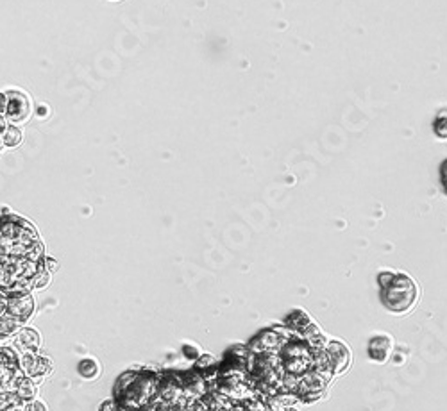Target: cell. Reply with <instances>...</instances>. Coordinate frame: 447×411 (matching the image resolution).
<instances>
[{"instance_id": "obj_3", "label": "cell", "mask_w": 447, "mask_h": 411, "mask_svg": "<svg viewBox=\"0 0 447 411\" xmlns=\"http://www.w3.org/2000/svg\"><path fill=\"white\" fill-rule=\"evenodd\" d=\"M9 315L17 317L22 324L33 317L34 313V299L27 292H18V294H9Z\"/></svg>"}, {"instance_id": "obj_16", "label": "cell", "mask_w": 447, "mask_h": 411, "mask_svg": "<svg viewBox=\"0 0 447 411\" xmlns=\"http://www.w3.org/2000/svg\"><path fill=\"white\" fill-rule=\"evenodd\" d=\"M43 263H45V269L49 270L51 274L58 270V261L52 260V258H45V260H43Z\"/></svg>"}, {"instance_id": "obj_7", "label": "cell", "mask_w": 447, "mask_h": 411, "mask_svg": "<svg viewBox=\"0 0 447 411\" xmlns=\"http://www.w3.org/2000/svg\"><path fill=\"white\" fill-rule=\"evenodd\" d=\"M15 344L22 354L36 353L40 347V335L34 329L24 328L15 335Z\"/></svg>"}, {"instance_id": "obj_9", "label": "cell", "mask_w": 447, "mask_h": 411, "mask_svg": "<svg viewBox=\"0 0 447 411\" xmlns=\"http://www.w3.org/2000/svg\"><path fill=\"white\" fill-rule=\"evenodd\" d=\"M2 143L6 147H17L22 143V131L18 129L17 126H8L4 131H2Z\"/></svg>"}, {"instance_id": "obj_10", "label": "cell", "mask_w": 447, "mask_h": 411, "mask_svg": "<svg viewBox=\"0 0 447 411\" xmlns=\"http://www.w3.org/2000/svg\"><path fill=\"white\" fill-rule=\"evenodd\" d=\"M77 370H79V374L85 379L97 378L99 372H101V369H99V363L95 360H92V358H86V360L81 361L79 367H77Z\"/></svg>"}, {"instance_id": "obj_15", "label": "cell", "mask_w": 447, "mask_h": 411, "mask_svg": "<svg viewBox=\"0 0 447 411\" xmlns=\"http://www.w3.org/2000/svg\"><path fill=\"white\" fill-rule=\"evenodd\" d=\"M8 306H9V295L0 292V317L8 313Z\"/></svg>"}, {"instance_id": "obj_19", "label": "cell", "mask_w": 447, "mask_h": 411, "mask_svg": "<svg viewBox=\"0 0 447 411\" xmlns=\"http://www.w3.org/2000/svg\"><path fill=\"white\" fill-rule=\"evenodd\" d=\"M6 101H8V99H6V93H0V115H2V117H4L6 113Z\"/></svg>"}, {"instance_id": "obj_5", "label": "cell", "mask_w": 447, "mask_h": 411, "mask_svg": "<svg viewBox=\"0 0 447 411\" xmlns=\"http://www.w3.org/2000/svg\"><path fill=\"white\" fill-rule=\"evenodd\" d=\"M20 365L29 378H40V376L51 372V360H47L45 356L38 353L22 354Z\"/></svg>"}, {"instance_id": "obj_2", "label": "cell", "mask_w": 447, "mask_h": 411, "mask_svg": "<svg viewBox=\"0 0 447 411\" xmlns=\"http://www.w3.org/2000/svg\"><path fill=\"white\" fill-rule=\"evenodd\" d=\"M6 120L15 124H22L26 122L27 118L31 115V101L29 97L26 93L22 92H8L6 93Z\"/></svg>"}, {"instance_id": "obj_18", "label": "cell", "mask_w": 447, "mask_h": 411, "mask_svg": "<svg viewBox=\"0 0 447 411\" xmlns=\"http://www.w3.org/2000/svg\"><path fill=\"white\" fill-rule=\"evenodd\" d=\"M26 411H47V410L42 403H31L29 406H27Z\"/></svg>"}, {"instance_id": "obj_20", "label": "cell", "mask_w": 447, "mask_h": 411, "mask_svg": "<svg viewBox=\"0 0 447 411\" xmlns=\"http://www.w3.org/2000/svg\"><path fill=\"white\" fill-rule=\"evenodd\" d=\"M285 411H297V410H296V408H287V410H285Z\"/></svg>"}, {"instance_id": "obj_17", "label": "cell", "mask_w": 447, "mask_h": 411, "mask_svg": "<svg viewBox=\"0 0 447 411\" xmlns=\"http://www.w3.org/2000/svg\"><path fill=\"white\" fill-rule=\"evenodd\" d=\"M440 177H442V186L447 192V161H444L442 168H440Z\"/></svg>"}, {"instance_id": "obj_11", "label": "cell", "mask_w": 447, "mask_h": 411, "mask_svg": "<svg viewBox=\"0 0 447 411\" xmlns=\"http://www.w3.org/2000/svg\"><path fill=\"white\" fill-rule=\"evenodd\" d=\"M433 133L447 142V110H440L433 120Z\"/></svg>"}, {"instance_id": "obj_8", "label": "cell", "mask_w": 447, "mask_h": 411, "mask_svg": "<svg viewBox=\"0 0 447 411\" xmlns=\"http://www.w3.org/2000/svg\"><path fill=\"white\" fill-rule=\"evenodd\" d=\"M20 324L22 322L17 317L9 315V313L0 317V338H2V336L17 335V333L20 331Z\"/></svg>"}, {"instance_id": "obj_14", "label": "cell", "mask_w": 447, "mask_h": 411, "mask_svg": "<svg viewBox=\"0 0 447 411\" xmlns=\"http://www.w3.org/2000/svg\"><path fill=\"white\" fill-rule=\"evenodd\" d=\"M183 353H185V356L188 358V360H192V361H197L199 358L203 356V351H201V349L199 347H195V345H183Z\"/></svg>"}, {"instance_id": "obj_4", "label": "cell", "mask_w": 447, "mask_h": 411, "mask_svg": "<svg viewBox=\"0 0 447 411\" xmlns=\"http://www.w3.org/2000/svg\"><path fill=\"white\" fill-rule=\"evenodd\" d=\"M324 358H326V365H328L329 372L331 374L342 372L344 369L349 367V361H351L349 349H347L346 345L338 344V342H333V344H329L328 347L324 349Z\"/></svg>"}, {"instance_id": "obj_12", "label": "cell", "mask_w": 447, "mask_h": 411, "mask_svg": "<svg viewBox=\"0 0 447 411\" xmlns=\"http://www.w3.org/2000/svg\"><path fill=\"white\" fill-rule=\"evenodd\" d=\"M17 394H18V399H22V401L33 399L34 394H36V386L33 385V381H31V379H27V378L22 379L17 386Z\"/></svg>"}, {"instance_id": "obj_13", "label": "cell", "mask_w": 447, "mask_h": 411, "mask_svg": "<svg viewBox=\"0 0 447 411\" xmlns=\"http://www.w3.org/2000/svg\"><path fill=\"white\" fill-rule=\"evenodd\" d=\"M195 367H197L199 370H208L211 369V367H217V360L211 356V354H203V356L195 361Z\"/></svg>"}, {"instance_id": "obj_6", "label": "cell", "mask_w": 447, "mask_h": 411, "mask_svg": "<svg viewBox=\"0 0 447 411\" xmlns=\"http://www.w3.org/2000/svg\"><path fill=\"white\" fill-rule=\"evenodd\" d=\"M390 354H392V340H390V336H374L371 344H369V356H371V360L378 361V363H385V361H388Z\"/></svg>"}, {"instance_id": "obj_1", "label": "cell", "mask_w": 447, "mask_h": 411, "mask_svg": "<svg viewBox=\"0 0 447 411\" xmlns=\"http://www.w3.org/2000/svg\"><path fill=\"white\" fill-rule=\"evenodd\" d=\"M381 301L392 313H406L415 306L419 299V288L412 277L406 274H380Z\"/></svg>"}]
</instances>
